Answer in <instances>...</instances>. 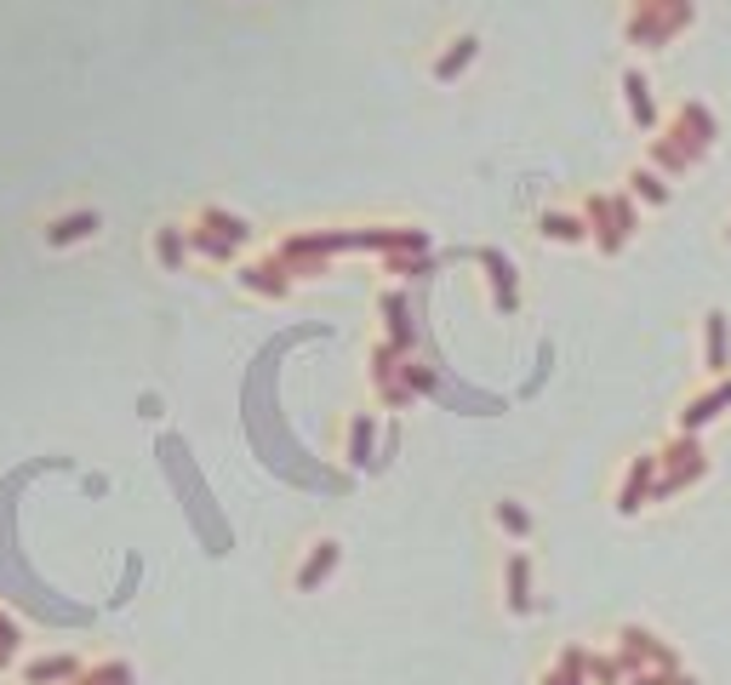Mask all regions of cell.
I'll use <instances>...</instances> for the list:
<instances>
[{
	"label": "cell",
	"mask_w": 731,
	"mask_h": 685,
	"mask_svg": "<svg viewBox=\"0 0 731 685\" xmlns=\"http://www.w3.org/2000/svg\"><path fill=\"white\" fill-rule=\"evenodd\" d=\"M97 228H104V212L97 206H81V212H63L46 223V246L63 251V246H81V240H97Z\"/></svg>",
	"instance_id": "obj_1"
},
{
	"label": "cell",
	"mask_w": 731,
	"mask_h": 685,
	"mask_svg": "<svg viewBox=\"0 0 731 685\" xmlns=\"http://www.w3.org/2000/svg\"><path fill=\"white\" fill-rule=\"evenodd\" d=\"M338 560H343V548H338V538H320V543L309 548V560H304V566H297V577H292V582H297V594H315V589H320V582H326V577H332V571H338Z\"/></svg>",
	"instance_id": "obj_2"
},
{
	"label": "cell",
	"mask_w": 731,
	"mask_h": 685,
	"mask_svg": "<svg viewBox=\"0 0 731 685\" xmlns=\"http://www.w3.org/2000/svg\"><path fill=\"white\" fill-rule=\"evenodd\" d=\"M474 58H481V35H458V40H451L446 52L435 58V81H440V86H451V81H458V74H463Z\"/></svg>",
	"instance_id": "obj_3"
},
{
	"label": "cell",
	"mask_w": 731,
	"mask_h": 685,
	"mask_svg": "<svg viewBox=\"0 0 731 685\" xmlns=\"http://www.w3.org/2000/svg\"><path fill=\"white\" fill-rule=\"evenodd\" d=\"M481 263H486V274H492L497 309H503V315H515V303H520V292H515V263L503 258V251H481Z\"/></svg>",
	"instance_id": "obj_4"
},
{
	"label": "cell",
	"mask_w": 731,
	"mask_h": 685,
	"mask_svg": "<svg viewBox=\"0 0 731 685\" xmlns=\"http://www.w3.org/2000/svg\"><path fill=\"white\" fill-rule=\"evenodd\" d=\"M240 286H246V292H263V297H286V292H292L286 263H246V269H240Z\"/></svg>",
	"instance_id": "obj_5"
},
{
	"label": "cell",
	"mask_w": 731,
	"mask_h": 685,
	"mask_svg": "<svg viewBox=\"0 0 731 685\" xmlns=\"http://www.w3.org/2000/svg\"><path fill=\"white\" fill-rule=\"evenodd\" d=\"M503 577H509V612L526 617V612H532V560H526V554H509Z\"/></svg>",
	"instance_id": "obj_6"
},
{
	"label": "cell",
	"mask_w": 731,
	"mask_h": 685,
	"mask_svg": "<svg viewBox=\"0 0 731 685\" xmlns=\"http://www.w3.org/2000/svg\"><path fill=\"white\" fill-rule=\"evenodd\" d=\"M377 417L372 412H361L355 423H349V463L355 469H377Z\"/></svg>",
	"instance_id": "obj_7"
},
{
	"label": "cell",
	"mask_w": 731,
	"mask_h": 685,
	"mask_svg": "<svg viewBox=\"0 0 731 685\" xmlns=\"http://www.w3.org/2000/svg\"><path fill=\"white\" fill-rule=\"evenodd\" d=\"M155 258H161V269L178 274V269H184V258H189V228L161 223V228H155Z\"/></svg>",
	"instance_id": "obj_8"
},
{
	"label": "cell",
	"mask_w": 731,
	"mask_h": 685,
	"mask_svg": "<svg viewBox=\"0 0 731 685\" xmlns=\"http://www.w3.org/2000/svg\"><path fill=\"white\" fill-rule=\"evenodd\" d=\"M23 680H30V685H58V680H81V663H74V657H35V663H23Z\"/></svg>",
	"instance_id": "obj_9"
},
{
	"label": "cell",
	"mask_w": 731,
	"mask_h": 685,
	"mask_svg": "<svg viewBox=\"0 0 731 685\" xmlns=\"http://www.w3.org/2000/svg\"><path fill=\"white\" fill-rule=\"evenodd\" d=\"M543 235H549V240H561V246H583V240H589V217L543 212Z\"/></svg>",
	"instance_id": "obj_10"
},
{
	"label": "cell",
	"mask_w": 731,
	"mask_h": 685,
	"mask_svg": "<svg viewBox=\"0 0 731 685\" xmlns=\"http://www.w3.org/2000/svg\"><path fill=\"white\" fill-rule=\"evenodd\" d=\"M384 315H389V349H400V354H406L412 349V320H406V297H400V292H384Z\"/></svg>",
	"instance_id": "obj_11"
},
{
	"label": "cell",
	"mask_w": 731,
	"mask_h": 685,
	"mask_svg": "<svg viewBox=\"0 0 731 685\" xmlns=\"http://www.w3.org/2000/svg\"><path fill=\"white\" fill-rule=\"evenodd\" d=\"M200 228H212V235L235 240V246H246V240H251V223H246V217H235V212H223V206H207V212H200Z\"/></svg>",
	"instance_id": "obj_12"
},
{
	"label": "cell",
	"mask_w": 731,
	"mask_h": 685,
	"mask_svg": "<svg viewBox=\"0 0 731 685\" xmlns=\"http://www.w3.org/2000/svg\"><path fill=\"white\" fill-rule=\"evenodd\" d=\"M492 520H497L503 531H509V538H515V543H526V538H532V515H526V509H520V497H503V503H497V509H492Z\"/></svg>",
	"instance_id": "obj_13"
},
{
	"label": "cell",
	"mask_w": 731,
	"mask_h": 685,
	"mask_svg": "<svg viewBox=\"0 0 731 685\" xmlns=\"http://www.w3.org/2000/svg\"><path fill=\"white\" fill-rule=\"evenodd\" d=\"M646 486H651V457H640L635 474H628V486L617 492V515H635V509H640V497H646Z\"/></svg>",
	"instance_id": "obj_14"
},
{
	"label": "cell",
	"mask_w": 731,
	"mask_h": 685,
	"mask_svg": "<svg viewBox=\"0 0 731 685\" xmlns=\"http://www.w3.org/2000/svg\"><path fill=\"white\" fill-rule=\"evenodd\" d=\"M623 92H628V109H635V120H640V126H651V120H658V115H651V97H646V81H640L635 69L623 74Z\"/></svg>",
	"instance_id": "obj_15"
},
{
	"label": "cell",
	"mask_w": 731,
	"mask_h": 685,
	"mask_svg": "<svg viewBox=\"0 0 731 685\" xmlns=\"http://www.w3.org/2000/svg\"><path fill=\"white\" fill-rule=\"evenodd\" d=\"M81 685H132V669L126 663H97V669L81 674Z\"/></svg>",
	"instance_id": "obj_16"
},
{
	"label": "cell",
	"mask_w": 731,
	"mask_h": 685,
	"mask_svg": "<svg viewBox=\"0 0 731 685\" xmlns=\"http://www.w3.org/2000/svg\"><path fill=\"white\" fill-rule=\"evenodd\" d=\"M709 371H726V315H709Z\"/></svg>",
	"instance_id": "obj_17"
},
{
	"label": "cell",
	"mask_w": 731,
	"mask_h": 685,
	"mask_svg": "<svg viewBox=\"0 0 731 685\" xmlns=\"http://www.w3.org/2000/svg\"><path fill=\"white\" fill-rule=\"evenodd\" d=\"M635 194L640 200H669V184H663L658 172H635Z\"/></svg>",
	"instance_id": "obj_18"
}]
</instances>
